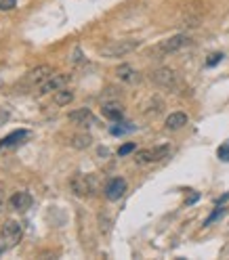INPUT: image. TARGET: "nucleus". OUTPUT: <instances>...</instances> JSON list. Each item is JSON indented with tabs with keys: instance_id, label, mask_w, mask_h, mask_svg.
Here are the masks:
<instances>
[{
	"instance_id": "17",
	"label": "nucleus",
	"mask_w": 229,
	"mask_h": 260,
	"mask_svg": "<svg viewBox=\"0 0 229 260\" xmlns=\"http://www.w3.org/2000/svg\"><path fill=\"white\" fill-rule=\"evenodd\" d=\"M91 135H76V137H72V141H69V145L72 147H76V149H86L91 145Z\"/></svg>"
},
{
	"instance_id": "5",
	"label": "nucleus",
	"mask_w": 229,
	"mask_h": 260,
	"mask_svg": "<svg viewBox=\"0 0 229 260\" xmlns=\"http://www.w3.org/2000/svg\"><path fill=\"white\" fill-rule=\"evenodd\" d=\"M189 44V38L185 34H177V36H170L166 38V40H162L160 44L156 46V53H160V55H170V53H177L181 51L183 46Z\"/></svg>"
},
{
	"instance_id": "23",
	"label": "nucleus",
	"mask_w": 229,
	"mask_h": 260,
	"mask_svg": "<svg viewBox=\"0 0 229 260\" xmlns=\"http://www.w3.org/2000/svg\"><path fill=\"white\" fill-rule=\"evenodd\" d=\"M217 155H219L223 162H229V143L221 145V147H219V151H217Z\"/></svg>"
},
{
	"instance_id": "21",
	"label": "nucleus",
	"mask_w": 229,
	"mask_h": 260,
	"mask_svg": "<svg viewBox=\"0 0 229 260\" xmlns=\"http://www.w3.org/2000/svg\"><path fill=\"white\" fill-rule=\"evenodd\" d=\"M135 143H124L120 149H118V155H129V153H132V151H135Z\"/></svg>"
},
{
	"instance_id": "1",
	"label": "nucleus",
	"mask_w": 229,
	"mask_h": 260,
	"mask_svg": "<svg viewBox=\"0 0 229 260\" xmlns=\"http://www.w3.org/2000/svg\"><path fill=\"white\" fill-rule=\"evenodd\" d=\"M135 49H139V40H116L101 49V57H107V59L124 57V55L132 53Z\"/></svg>"
},
{
	"instance_id": "2",
	"label": "nucleus",
	"mask_w": 229,
	"mask_h": 260,
	"mask_svg": "<svg viewBox=\"0 0 229 260\" xmlns=\"http://www.w3.org/2000/svg\"><path fill=\"white\" fill-rule=\"evenodd\" d=\"M0 237L4 241V248H15L23 237V229L17 220H6L2 225V231H0Z\"/></svg>"
},
{
	"instance_id": "20",
	"label": "nucleus",
	"mask_w": 229,
	"mask_h": 260,
	"mask_svg": "<svg viewBox=\"0 0 229 260\" xmlns=\"http://www.w3.org/2000/svg\"><path fill=\"white\" fill-rule=\"evenodd\" d=\"M223 57H225L223 53H212V55H210V59L206 61V65H208V67H215L217 63H221V61H223Z\"/></svg>"
},
{
	"instance_id": "6",
	"label": "nucleus",
	"mask_w": 229,
	"mask_h": 260,
	"mask_svg": "<svg viewBox=\"0 0 229 260\" xmlns=\"http://www.w3.org/2000/svg\"><path fill=\"white\" fill-rule=\"evenodd\" d=\"M69 187H72V191L78 198H86V195H91L95 191V178L91 174H76Z\"/></svg>"
},
{
	"instance_id": "10",
	"label": "nucleus",
	"mask_w": 229,
	"mask_h": 260,
	"mask_svg": "<svg viewBox=\"0 0 229 260\" xmlns=\"http://www.w3.org/2000/svg\"><path fill=\"white\" fill-rule=\"evenodd\" d=\"M116 76L126 84H139L141 82V74L132 65H126V63L120 67H116Z\"/></svg>"
},
{
	"instance_id": "24",
	"label": "nucleus",
	"mask_w": 229,
	"mask_h": 260,
	"mask_svg": "<svg viewBox=\"0 0 229 260\" xmlns=\"http://www.w3.org/2000/svg\"><path fill=\"white\" fill-rule=\"evenodd\" d=\"M2 206H4V191H2V187H0V212H2Z\"/></svg>"
},
{
	"instance_id": "3",
	"label": "nucleus",
	"mask_w": 229,
	"mask_h": 260,
	"mask_svg": "<svg viewBox=\"0 0 229 260\" xmlns=\"http://www.w3.org/2000/svg\"><path fill=\"white\" fill-rule=\"evenodd\" d=\"M152 80L158 86H162V88H168V90H175L177 86H179V76H177L175 69H170V67L156 69V72L152 74Z\"/></svg>"
},
{
	"instance_id": "18",
	"label": "nucleus",
	"mask_w": 229,
	"mask_h": 260,
	"mask_svg": "<svg viewBox=\"0 0 229 260\" xmlns=\"http://www.w3.org/2000/svg\"><path fill=\"white\" fill-rule=\"evenodd\" d=\"M225 214V208H223V203H221V206H219V203H217V210L215 212H212V214L206 218V220H204V227H208V225H212V223H215V220L219 218V216H223Z\"/></svg>"
},
{
	"instance_id": "8",
	"label": "nucleus",
	"mask_w": 229,
	"mask_h": 260,
	"mask_svg": "<svg viewBox=\"0 0 229 260\" xmlns=\"http://www.w3.org/2000/svg\"><path fill=\"white\" fill-rule=\"evenodd\" d=\"M126 193V180L124 178H112L107 183V187H105V198L109 200V202H118L122 198V195Z\"/></svg>"
},
{
	"instance_id": "9",
	"label": "nucleus",
	"mask_w": 229,
	"mask_h": 260,
	"mask_svg": "<svg viewBox=\"0 0 229 260\" xmlns=\"http://www.w3.org/2000/svg\"><path fill=\"white\" fill-rule=\"evenodd\" d=\"M67 117H69V122L76 124V126H93L95 124V116H93L91 109H86V107L76 109V112H69Z\"/></svg>"
},
{
	"instance_id": "26",
	"label": "nucleus",
	"mask_w": 229,
	"mask_h": 260,
	"mask_svg": "<svg viewBox=\"0 0 229 260\" xmlns=\"http://www.w3.org/2000/svg\"><path fill=\"white\" fill-rule=\"evenodd\" d=\"M198 198H200V195H198V193H194V195H192V198H189V200H187V203H194V202H198Z\"/></svg>"
},
{
	"instance_id": "25",
	"label": "nucleus",
	"mask_w": 229,
	"mask_h": 260,
	"mask_svg": "<svg viewBox=\"0 0 229 260\" xmlns=\"http://www.w3.org/2000/svg\"><path fill=\"white\" fill-rule=\"evenodd\" d=\"M227 200H229V193H225V195H221V198L217 200V203H219V206H221V203H225Z\"/></svg>"
},
{
	"instance_id": "28",
	"label": "nucleus",
	"mask_w": 229,
	"mask_h": 260,
	"mask_svg": "<svg viewBox=\"0 0 229 260\" xmlns=\"http://www.w3.org/2000/svg\"><path fill=\"white\" fill-rule=\"evenodd\" d=\"M0 86H2V78H0Z\"/></svg>"
},
{
	"instance_id": "27",
	"label": "nucleus",
	"mask_w": 229,
	"mask_h": 260,
	"mask_svg": "<svg viewBox=\"0 0 229 260\" xmlns=\"http://www.w3.org/2000/svg\"><path fill=\"white\" fill-rule=\"evenodd\" d=\"M0 254H2V246H0Z\"/></svg>"
},
{
	"instance_id": "15",
	"label": "nucleus",
	"mask_w": 229,
	"mask_h": 260,
	"mask_svg": "<svg viewBox=\"0 0 229 260\" xmlns=\"http://www.w3.org/2000/svg\"><path fill=\"white\" fill-rule=\"evenodd\" d=\"M185 124H187V116L183 112H175V114H170L166 117V128L168 130H179V128H183Z\"/></svg>"
},
{
	"instance_id": "12",
	"label": "nucleus",
	"mask_w": 229,
	"mask_h": 260,
	"mask_svg": "<svg viewBox=\"0 0 229 260\" xmlns=\"http://www.w3.org/2000/svg\"><path fill=\"white\" fill-rule=\"evenodd\" d=\"M11 208L17 210V212H26L28 208H32V195L26 193V191L13 193V198H11Z\"/></svg>"
},
{
	"instance_id": "16",
	"label": "nucleus",
	"mask_w": 229,
	"mask_h": 260,
	"mask_svg": "<svg viewBox=\"0 0 229 260\" xmlns=\"http://www.w3.org/2000/svg\"><path fill=\"white\" fill-rule=\"evenodd\" d=\"M53 101H55V105H59V107L69 105V103L74 101V92H72V90H67V88H59V90H55Z\"/></svg>"
},
{
	"instance_id": "22",
	"label": "nucleus",
	"mask_w": 229,
	"mask_h": 260,
	"mask_svg": "<svg viewBox=\"0 0 229 260\" xmlns=\"http://www.w3.org/2000/svg\"><path fill=\"white\" fill-rule=\"evenodd\" d=\"M17 6V0H0V11H13Z\"/></svg>"
},
{
	"instance_id": "11",
	"label": "nucleus",
	"mask_w": 229,
	"mask_h": 260,
	"mask_svg": "<svg viewBox=\"0 0 229 260\" xmlns=\"http://www.w3.org/2000/svg\"><path fill=\"white\" fill-rule=\"evenodd\" d=\"M53 74V69L49 65H40V67H36V69H32V72H28L26 76V82L32 84V86H36V84H42L46 78H49Z\"/></svg>"
},
{
	"instance_id": "7",
	"label": "nucleus",
	"mask_w": 229,
	"mask_h": 260,
	"mask_svg": "<svg viewBox=\"0 0 229 260\" xmlns=\"http://www.w3.org/2000/svg\"><path fill=\"white\" fill-rule=\"evenodd\" d=\"M67 82H69V76H67V74H51V76L40 84V90H38V94H49V92H53V90L65 88Z\"/></svg>"
},
{
	"instance_id": "14",
	"label": "nucleus",
	"mask_w": 229,
	"mask_h": 260,
	"mask_svg": "<svg viewBox=\"0 0 229 260\" xmlns=\"http://www.w3.org/2000/svg\"><path fill=\"white\" fill-rule=\"evenodd\" d=\"M30 132L28 130H13L11 135H6L2 141H0V147H13V145H19L23 139H28Z\"/></svg>"
},
{
	"instance_id": "4",
	"label": "nucleus",
	"mask_w": 229,
	"mask_h": 260,
	"mask_svg": "<svg viewBox=\"0 0 229 260\" xmlns=\"http://www.w3.org/2000/svg\"><path fill=\"white\" fill-rule=\"evenodd\" d=\"M170 153V147L168 145H162V147H154V149H143V151H139L137 157H135V162L137 164H154V162H160L164 160Z\"/></svg>"
},
{
	"instance_id": "13",
	"label": "nucleus",
	"mask_w": 229,
	"mask_h": 260,
	"mask_svg": "<svg viewBox=\"0 0 229 260\" xmlns=\"http://www.w3.org/2000/svg\"><path fill=\"white\" fill-rule=\"evenodd\" d=\"M101 114H103V117H107V120H112V122H120L124 117V107L120 103H103Z\"/></svg>"
},
{
	"instance_id": "19",
	"label": "nucleus",
	"mask_w": 229,
	"mask_h": 260,
	"mask_svg": "<svg viewBox=\"0 0 229 260\" xmlns=\"http://www.w3.org/2000/svg\"><path fill=\"white\" fill-rule=\"evenodd\" d=\"M131 130H135V126H112V135L116 137L124 135V132H131Z\"/></svg>"
}]
</instances>
